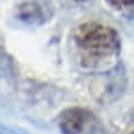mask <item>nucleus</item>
<instances>
[{"mask_svg": "<svg viewBox=\"0 0 134 134\" xmlns=\"http://www.w3.org/2000/svg\"><path fill=\"white\" fill-rule=\"evenodd\" d=\"M75 50L84 68L111 66L120 54V36L102 21H84L73 32Z\"/></svg>", "mask_w": 134, "mask_h": 134, "instance_id": "1", "label": "nucleus"}, {"mask_svg": "<svg viewBox=\"0 0 134 134\" xmlns=\"http://www.w3.org/2000/svg\"><path fill=\"white\" fill-rule=\"evenodd\" d=\"M59 129L63 134H97L98 120L86 107H70L59 116Z\"/></svg>", "mask_w": 134, "mask_h": 134, "instance_id": "2", "label": "nucleus"}, {"mask_svg": "<svg viewBox=\"0 0 134 134\" xmlns=\"http://www.w3.org/2000/svg\"><path fill=\"white\" fill-rule=\"evenodd\" d=\"M45 7L38 4H23L18 7V18L27 23H41L48 18V13H45Z\"/></svg>", "mask_w": 134, "mask_h": 134, "instance_id": "3", "label": "nucleus"}, {"mask_svg": "<svg viewBox=\"0 0 134 134\" xmlns=\"http://www.w3.org/2000/svg\"><path fill=\"white\" fill-rule=\"evenodd\" d=\"M109 5H113L116 9H122V7H129V5H134V0H107Z\"/></svg>", "mask_w": 134, "mask_h": 134, "instance_id": "4", "label": "nucleus"}, {"mask_svg": "<svg viewBox=\"0 0 134 134\" xmlns=\"http://www.w3.org/2000/svg\"><path fill=\"white\" fill-rule=\"evenodd\" d=\"M0 134H18V132H16V131H9L7 127H2V125H0Z\"/></svg>", "mask_w": 134, "mask_h": 134, "instance_id": "5", "label": "nucleus"}, {"mask_svg": "<svg viewBox=\"0 0 134 134\" xmlns=\"http://www.w3.org/2000/svg\"><path fill=\"white\" fill-rule=\"evenodd\" d=\"M75 2H88V0H75Z\"/></svg>", "mask_w": 134, "mask_h": 134, "instance_id": "6", "label": "nucleus"}, {"mask_svg": "<svg viewBox=\"0 0 134 134\" xmlns=\"http://www.w3.org/2000/svg\"><path fill=\"white\" fill-rule=\"evenodd\" d=\"M131 134H134V132H131Z\"/></svg>", "mask_w": 134, "mask_h": 134, "instance_id": "7", "label": "nucleus"}]
</instances>
